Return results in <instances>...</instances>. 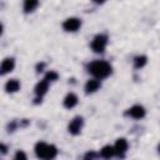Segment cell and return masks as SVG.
<instances>
[{"mask_svg":"<svg viewBox=\"0 0 160 160\" xmlns=\"http://www.w3.org/2000/svg\"><path fill=\"white\" fill-rule=\"evenodd\" d=\"M88 70H89V72L94 78H96V79H105V78H108L111 74L112 68L105 60H95V61H92V62H90L88 65Z\"/></svg>","mask_w":160,"mask_h":160,"instance_id":"cell-1","label":"cell"},{"mask_svg":"<svg viewBox=\"0 0 160 160\" xmlns=\"http://www.w3.org/2000/svg\"><path fill=\"white\" fill-rule=\"evenodd\" d=\"M35 154L40 159H54L58 155V149L54 145H49L44 141H39L35 145Z\"/></svg>","mask_w":160,"mask_h":160,"instance_id":"cell-2","label":"cell"},{"mask_svg":"<svg viewBox=\"0 0 160 160\" xmlns=\"http://www.w3.org/2000/svg\"><path fill=\"white\" fill-rule=\"evenodd\" d=\"M106 45H108V36L104 34L96 35L91 41V49L94 52H98V54L104 52L106 49Z\"/></svg>","mask_w":160,"mask_h":160,"instance_id":"cell-3","label":"cell"},{"mask_svg":"<svg viewBox=\"0 0 160 160\" xmlns=\"http://www.w3.org/2000/svg\"><path fill=\"white\" fill-rule=\"evenodd\" d=\"M81 26V20L79 18H68L62 22V29L68 32H75L80 29Z\"/></svg>","mask_w":160,"mask_h":160,"instance_id":"cell-4","label":"cell"},{"mask_svg":"<svg viewBox=\"0 0 160 160\" xmlns=\"http://www.w3.org/2000/svg\"><path fill=\"white\" fill-rule=\"evenodd\" d=\"M82 126H84V119H82L81 116H75V118L69 122L68 130H69L70 134L78 135V134H80Z\"/></svg>","mask_w":160,"mask_h":160,"instance_id":"cell-5","label":"cell"},{"mask_svg":"<svg viewBox=\"0 0 160 160\" xmlns=\"http://www.w3.org/2000/svg\"><path fill=\"white\" fill-rule=\"evenodd\" d=\"M145 114H146V110L141 105H134L126 111V115H129L132 119H142Z\"/></svg>","mask_w":160,"mask_h":160,"instance_id":"cell-6","label":"cell"},{"mask_svg":"<svg viewBox=\"0 0 160 160\" xmlns=\"http://www.w3.org/2000/svg\"><path fill=\"white\" fill-rule=\"evenodd\" d=\"M128 148H129V144H128L126 139H124V138L118 139L116 142H115V145H114L115 155H118V156H124V154L128 151Z\"/></svg>","mask_w":160,"mask_h":160,"instance_id":"cell-7","label":"cell"},{"mask_svg":"<svg viewBox=\"0 0 160 160\" xmlns=\"http://www.w3.org/2000/svg\"><path fill=\"white\" fill-rule=\"evenodd\" d=\"M15 68V60L14 58H5L1 62V66H0V72L1 75H5L8 72H11Z\"/></svg>","mask_w":160,"mask_h":160,"instance_id":"cell-8","label":"cell"},{"mask_svg":"<svg viewBox=\"0 0 160 160\" xmlns=\"http://www.w3.org/2000/svg\"><path fill=\"white\" fill-rule=\"evenodd\" d=\"M49 90V81L48 80H41L35 85V94L38 98H42Z\"/></svg>","mask_w":160,"mask_h":160,"instance_id":"cell-9","label":"cell"},{"mask_svg":"<svg viewBox=\"0 0 160 160\" xmlns=\"http://www.w3.org/2000/svg\"><path fill=\"white\" fill-rule=\"evenodd\" d=\"M101 84L99 81V79H91V80H88L86 84H85V92L86 94H92L95 91H98L100 89Z\"/></svg>","mask_w":160,"mask_h":160,"instance_id":"cell-10","label":"cell"},{"mask_svg":"<svg viewBox=\"0 0 160 160\" xmlns=\"http://www.w3.org/2000/svg\"><path fill=\"white\" fill-rule=\"evenodd\" d=\"M79 102V99L78 96L74 94V92H69L65 98H64V106L66 109H72L74 106H76Z\"/></svg>","mask_w":160,"mask_h":160,"instance_id":"cell-11","label":"cell"},{"mask_svg":"<svg viewBox=\"0 0 160 160\" xmlns=\"http://www.w3.org/2000/svg\"><path fill=\"white\" fill-rule=\"evenodd\" d=\"M19 89H20V82H19V80H16V79H10V80H8L6 84H5V90H6V92L12 94V92H16Z\"/></svg>","mask_w":160,"mask_h":160,"instance_id":"cell-12","label":"cell"},{"mask_svg":"<svg viewBox=\"0 0 160 160\" xmlns=\"http://www.w3.org/2000/svg\"><path fill=\"white\" fill-rule=\"evenodd\" d=\"M38 6H39V0H24L22 9L26 14H29V12H32Z\"/></svg>","mask_w":160,"mask_h":160,"instance_id":"cell-13","label":"cell"},{"mask_svg":"<svg viewBox=\"0 0 160 160\" xmlns=\"http://www.w3.org/2000/svg\"><path fill=\"white\" fill-rule=\"evenodd\" d=\"M115 155V149L111 145H105L101 150H100V156L105 158V159H110Z\"/></svg>","mask_w":160,"mask_h":160,"instance_id":"cell-14","label":"cell"},{"mask_svg":"<svg viewBox=\"0 0 160 160\" xmlns=\"http://www.w3.org/2000/svg\"><path fill=\"white\" fill-rule=\"evenodd\" d=\"M146 62H148V58H146L145 55H139V56H136V58L134 59V66H135L136 69L144 68V66L146 65Z\"/></svg>","mask_w":160,"mask_h":160,"instance_id":"cell-15","label":"cell"},{"mask_svg":"<svg viewBox=\"0 0 160 160\" xmlns=\"http://www.w3.org/2000/svg\"><path fill=\"white\" fill-rule=\"evenodd\" d=\"M58 78H59L58 72H56V71H52V70L48 71L46 75H45V80H48L49 82H50V81H55V80H58Z\"/></svg>","mask_w":160,"mask_h":160,"instance_id":"cell-16","label":"cell"},{"mask_svg":"<svg viewBox=\"0 0 160 160\" xmlns=\"http://www.w3.org/2000/svg\"><path fill=\"white\" fill-rule=\"evenodd\" d=\"M15 159H26V154L22 152L21 150H19V151L15 154Z\"/></svg>","mask_w":160,"mask_h":160,"instance_id":"cell-17","label":"cell"},{"mask_svg":"<svg viewBox=\"0 0 160 160\" xmlns=\"http://www.w3.org/2000/svg\"><path fill=\"white\" fill-rule=\"evenodd\" d=\"M0 149H1V152H2V154H5V152H6V146H5L4 144H1V145H0Z\"/></svg>","mask_w":160,"mask_h":160,"instance_id":"cell-18","label":"cell"},{"mask_svg":"<svg viewBox=\"0 0 160 160\" xmlns=\"http://www.w3.org/2000/svg\"><path fill=\"white\" fill-rule=\"evenodd\" d=\"M95 4H102V2H105L106 0H92Z\"/></svg>","mask_w":160,"mask_h":160,"instance_id":"cell-19","label":"cell"}]
</instances>
